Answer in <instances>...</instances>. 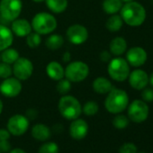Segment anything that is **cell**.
<instances>
[{
    "label": "cell",
    "mask_w": 153,
    "mask_h": 153,
    "mask_svg": "<svg viewBox=\"0 0 153 153\" xmlns=\"http://www.w3.org/2000/svg\"><path fill=\"white\" fill-rule=\"evenodd\" d=\"M66 36L70 43L74 45H81L88 41V31L84 25L76 24L68 28Z\"/></svg>",
    "instance_id": "8fae6325"
},
{
    "label": "cell",
    "mask_w": 153,
    "mask_h": 153,
    "mask_svg": "<svg viewBox=\"0 0 153 153\" xmlns=\"http://www.w3.org/2000/svg\"><path fill=\"white\" fill-rule=\"evenodd\" d=\"M14 42V33L7 25H0V52L9 48Z\"/></svg>",
    "instance_id": "ac0fdd59"
},
{
    "label": "cell",
    "mask_w": 153,
    "mask_h": 153,
    "mask_svg": "<svg viewBox=\"0 0 153 153\" xmlns=\"http://www.w3.org/2000/svg\"><path fill=\"white\" fill-rule=\"evenodd\" d=\"M31 133H32V136L35 140H40V141H45L49 140L51 135V129L46 124H43V123H37L33 125V127L32 128Z\"/></svg>",
    "instance_id": "ffe728a7"
},
{
    "label": "cell",
    "mask_w": 153,
    "mask_h": 153,
    "mask_svg": "<svg viewBox=\"0 0 153 153\" xmlns=\"http://www.w3.org/2000/svg\"><path fill=\"white\" fill-rule=\"evenodd\" d=\"M110 78L117 82H123L130 74L129 63L123 58H114L109 61L107 68Z\"/></svg>",
    "instance_id": "8992f818"
},
{
    "label": "cell",
    "mask_w": 153,
    "mask_h": 153,
    "mask_svg": "<svg viewBox=\"0 0 153 153\" xmlns=\"http://www.w3.org/2000/svg\"><path fill=\"white\" fill-rule=\"evenodd\" d=\"M111 54L114 56H120L126 51L127 49V42L124 38L123 37H115L113 39L109 45Z\"/></svg>",
    "instance_id": "44dd1931"
},
{
    "label": "cell",
    "mask_w": 153,
    "mask_h": 153,
    "mask_svg": "<svg viewBox=\"0 0 153 153\" xmlns=\"http://www.w3.org/2000/svg\"><path fill=\"white\" fill-rule=\"evenodd\" d=\"M33 30L40 35L51 34L57 28L58 23L54 16L47 12L36 14L32 20Z\"/></svg>",
    "instance_id": "277c9868"
},
{
    "label": "cell",
    "mask_w": 153,
    "mask_h": 153,
    "mask_svg": "<svg viewBox=\"0 0 153 153\" xmlns=\"http://www.w3.org/2000/svg\"><path fill=\"white\" fill-rule=\"evenodd\" d=\"M129 105V97L127 93L119 88H113L107 95L105 101V109L114 114L123 112Z\"/></svg>",
    "instance_id": "7a4b0ae2"
},
{
    "label": "cell",
    "mask_w": 153,
    "mask_h": 153,
    "mask_svg": "<svg viewBox=\"0 0 153 153\" xmlns=\"http://www.w3.org/2000/svg\"><path fill=\"white\" fill-rule=\"evenodd\" d=\"M100 59L104 62H109L112 59H111V52L107 51H103L100 53Z\"/></svg>",
    "instance_id": "d590c367"
},
{
    "label": "cell",
    "mask_w": 153,
    "mask_h": 153,
    "mask_svg": "<svg viewBox=\"0 0 153 153\" xmlns=\"http://www.w3.org/2000/svg\"><path fill=\"white\" fill-rule=\"evenodd\" d=\"M1 61L13 65L20 57V54L17 50L13 49V48H7L5 51H1Z\"/></svg>",
    "instance_id": "d4e9b609"
},
{
    "label": "cell",
    "mask_w": 153,
    "mask_h": 153,
    "mask_svg": "<svg viewBox=\"0 0 153 153\" xmlns=\"http://www.w3.org/2000/svg\"><path fill=\"white\" fill-rule=\"evenodd\" d=\"M11 30L14 35L18 37H26L30 33H32L33 28L31 23L28 20L17 18L12 22Z\"/></svg>",
    "instance_id": "2e32d148"
},
{
    "label": "cell",
    "mask_w": 153,
    "mask_h": 153,
    "mask_svg": "<svg viewBox=\"0 0 153 153\" xmlns=\"http://www.w3.org/2000/svg\"><path fill=\"white\" fill-rule=\"evenodd\" d=\"M92 87H93L94 91L97 94H100V95L108 94L114 88L111 81L109 79H107L106 78H104V76L97 78L93 81Z\"/></svg>",
    "instance_id": "d6986e66"
},
{
    "label": "cell",
    "mask_w": 153,
    "mask_h": 153,
    "mask_svg": "<svg viewBox=\"0 0 153 153\" xmlns=\"http://www.w3.org/2000/svg\"><path fill=\"white\" fill-rule=\"evenodd\" d=\"M9 153H26V151H25L24 149H22L20 148H16V149H10Z\"/></svg>",
    "instance_id": "f35d334b"
},
{
    "label": "cell",
    "mask_w": 153,
    "mask_h": 153,
    "mask_svg": "<svg viewBox=\"0 0 153 153\" xmlns=\"http://www.w3.org/2000/svg\"><path fill=\"white\" fill-rule=\"evenodd\" d=\"M0 62H1V56H0Z\"/></svg>",
    "instance_id": "f6af8a7d"
},
{
    "label": "cell",
    "mask_w": 153,
    "mask_h": 153,
    "mask_svg": "<svg viewBox=\"0 0 153 153\" xmlns=\"http://www.w3.org/2000/svg\"><path fill=\"white\" fill-rule=\"evenodd\" d=\"M62 59H63V61H64V62H68V61L70 60V59H71V55H70V53H69L68 51H66V52L63 54Z\"/></svg>",
    "instance_id": "74e56055"
},
{
    "label": "cell",
    "mask_w": 153,
    "mask_h": 153,
    "mask_svg": "<svg viewBox=\"0 0 153 153\" xmlns=\"http://www.w3.org/2000/svg\"><path fill=\"white\" fill-rule=\"evenodd\" d=\"M26 43H27L28 47H30L32 49H35L41 45L42 37L39 33H37L35 32H33V33L32 32L26 36Z\"/></svg>",
    "instance_id": "83f0119b"
},
{
    "label": "cell",
    "mask_w": 153,
    "mask_h": 153,
    "mask_svg": "<svg viewBox=\"0 0 153 153\" xmlns=\"http://www.w3.org/2000/svg\"><path fill=\"white\" fill-rule=\"evenodd\" d=\"M139 153H147V152H144V151H141V152H139Z\"/></svg>",
    "instance_id": "ee69618b"
},
{
    "label": "cell",
    "mask_w": 153,
    "mask_h": 153,
    "mask_svg": "<svg viewBox=\"0 0 153 153\" xmlns=\"http://www.w3.org/2000/svg\"><path fill=\"white\" fill-rule=\"evenodd\" d=\"M29 119L23 114H15L7 122V130L11 135L22 136L29 129Z\"/></svg>",
    "instance_id": "30bf717a"
},
{
    "label": "cell",
    "mask_w": 153,
    "mask_h": 153,
    "mask_svg": "<svg viewBox=\"0 0 153 153\" xmlns=\"http://www.w3.org/2000/svg\"><path fill=\"white\" fill-rule=\"evenodd\" d=\"M3 107H4V105H3V102H2V100L0 99V114H1V113H2V111H3Z\"/></svg>",
    "instance_id": "60d3db41"
},
{
    "label": "cell",
    "mask_w": 153,
    "mask_h": 153,
    "mask_svg": "<svg viewBox=\"0 0 153 153\" xmlns=\"http://www.w3.org/2000/svg\"><path fill=\"white\" fill-rule=\"evenodd\" d=\"M0 153H2V152H0Z\"/></svg>",
    "instance_id": "bcb514c9"
},
{
    "label": "cell",
    "mask_w": 153,
    "mask_h": 153,
    "mask_svg": "<svg viewBox=\"0 0 153 153\" xmlns=\"http://www.w3.org/2000/svg\"><path fill=\"white\" fill-rule=\"evenodd\" d=\"M99 110L98 104L95 101H88L82 107V112L87 116H93L97 114Z\"/></svg>",
    "instance_id": "f1b7e54d"
},
{
    "label": "cell",
    "mask_w": 153,
    "mask_h": 153,
    "mask_svg": "<svg viewBox=\"0 0 153 153\" xmlns=\"http://www.w3.org/2000/svg\"><path fill=\"white\" fill-rule=\"evenodd\" d=\"M149 106L142 100H134L128 106V118L133 123H140L147 120L149 116Z\"/></svg>",
    "instance_id": "ba28073f"
},
{
    "label": "cell",
    "mask_w": 153,
    "mask_h": 153,
    "mask_svg": "<svg viewBox=\"0 0 153 153\" xmlns=\"http://www.w3.org/2000/svg\"><path fill=\"white\" fill-rule=\"evenodd\" d=\"M120 12L123 21L130 26H140L146 19V11L144 7L134 1L128 2L123 6Z\"/></svg>",
    "instance_id": "6da1fadb"
},
{
    "label": "cell",
    "mask_w": 153,
    "mask_h": 153,
    "mask_svg": "<svg viewBox=\"0 0 153 153\" xmlns=\"http://www.w3.org/2000/svg\"><path fill=\"white\" fill-rule=\"evenodd\" d=\"M57 82H58L57 83V86H56L57 92L59 93L62 96L68 95V93L71 89V82L68 79H67L66 78H63V79H59Z\"/></svg>",
    "instance_id": "4316f807"
},
{
    "label": "cell",
    "mask_w": 153,
    "mask_h": 153,
    "mask_svg": "<svg viewBox=\"0 0 153 153\" xmlns=\"http://www.w3.org/2000/svg\"><path fill=\"white\" fill-rule=\"evenodd\" d=\"M89 75V67L80 60H75L68 64L65 68V78L71 83L84 81Z\"/></svg>",
    "instance_id": "5b68a950"
},
{
    "label": "cell",
    "mask_w": 153,
    "mask_h": 153,
    "mask_svg": "<svg viewBox=\"0 0 153 153\" xmlns=\"http://www.w3.org/2000/svg\"><path fill=\"white\" fill-rule=\"evenodd\" d=\"M23 10L21 0H1L0 2V15L9 22L17 19Z\"/></svg>",
    "instance_id": "52a82bcc"
},
{
    "label": "cell",
    "mask_w": 153,
    "mask_h": 153,
    "mask_svg": "<svg viewBox=\"0 0 153 153\" xmlns=\"http://www.w3.org/2000/svg\"><path fill=\"white\" fill-rule=\"evenodd\" d=\"M64 44V38L60 34H51L45 41L46 47L51 51H57Z\"/></svg>",
    "instance_id": "603a6c76"
},
{
    "label": "cell",
    "mask_w": 153,
    "mask_h": 153,
    "mask_svg": "<svg viewBox=\"0 0 153 153\" xmlns=\"http://www.w3.org/2000/svg\"><path fill=\"white\" fill-rule=\"evenodd\" d=\"M10 135L11 134L7 129H0V140H9Z\"/></svg>",
    "instance_id": "8d00e7d4"
},
{
    "label": "cell",
    "mask_w": 153,
    "mask_h": 153,
    "mask_svg": "<svg viewBox=\"0 0 153 153\" xmlns=\"http://www.w3.org/2000/svg\"><path fill=\"white\" fill-rule=\"evenodd\" d=\"M59 145L52 141H48L43 143L38 150V153H59Z\"/></svg>",
    "instance_id": "4dcf8cb0"
},
{
    "label": "cell",
    "mask_w": 153,
    "mask_h": 153,
    "mask_svg": "<svg viewBox=\"0 0 153 153\" xmlns=\"http://www.w3.org/2000/svg\"><path fill=\"white\" fill-rule=\"evenodd\" d=\"M113 125L118 130L125 129L129 125V118L123 114H117V115L113 120Z\"/></svg>",
    "instance_id": "f546056e"
},
{
    "label": "cell",
    "mask_w": 153,
    "mask_h": 153,
    "mask_svg": "<svg viewBox=\"0 0 153 153\" xmlns=\"http://www.w3.org/2000/svg\"><path fill=\"white\" fill-rule=\"evenodd\" d=\"M123 25V21L121 17V16H118L116 14L112 15L105 23V27L110 32H118Z\"/></svg>",
    "instance_id": "484cf974"
},
{
    "label": "cell",
    "mask_w": 153,
    "mask_h": 153,
    "mask_svg": "<svg viewBox=\"0 0 153 153\" xmlns=\"http://www.w3.org/2000/svg\"><path fill=\"white\" fill-rule=\"evenodd\" d=\"M119 153H137V147L131 142L123 143L119 149Z\"/></svg>",
    "instance_id": "d6a6232c"
},
{
    "label": "cell",
    "mask_w": 153,
    "mask_h": 153,
    "mask_svg": "<svg viewBox=\"0 0 153 153\" xmlns=\"http://www.w3.org/2000/svg\"><path fill=\"white\" fill-rule=\"evenodd\" d=\"M22 83L16 78L5 79L0 85V93L4 97L13 98L17 97L22 91Z\"/></svg>",
    "instance_id": "7c38bea8"
},
{
    "label": "cell",
    "mask_w": 153,
    "mask_h": 153,
    "mask_svg": "<svg viewBox=\"0 0 153 153\" xmlns=\"http://www.w3.org/2000/svg\"><path fill=\"white\" fill-rule=\"evenodd\" d=\"M141 97L144 102H152L153 101V89L152 88H143Z\"/></svg>",
    "instance_id": "836d02e7"
},
{
    "label": "cell",
    "mask_w": 153,
    "mask_h": 153,
    "mask_svg": "<svg viewBox=\"0 0 153 153\" xmlns=\"http://www.w3.org/2000/svg\"><path fill=\"white\" fill-rule=\"evenodd\" d=\"M13 75L20 81L29 79L33 73V62L25 57H19V59L13 64Z\"/></svg>",
    "instance_id": "9c48e42d"
},
{
    "label": "cell",
    "mask_w": 153,
    "mask_h": 153,
    "mask_svg": "<svg viewBox=\"0 0 153 153\" xmlns=\"http://www.w3.org/2000/svg\"><path fill=\"white\" fill-rule=\"evenodd\" d=\"M33 1L34 3H42V2L45 1V0H33Z\"/></svg>",
    "instance_id": "b9f144b4"
},
{
    "label": "cell",
    "mask_w": 153,
    "mask_h": 153,
    "mask_svg": "<svg viewBox=\"0 0 153 153\" xmlns=\"http://www.w3.org/2000/svg\"><path fill=\"white\" fill-rule=\"evenodd\" d=\"M13 75V68L10 64L5 63V62H0V78L5 79Z\"/></svg>",
    "instance_id": "1f68e13d"
},
{
    "label": "cell",
    "mask_w": 153,
    "mask_h": 153,
    "mask_svg": "<svg viewBox=\"0 0 153 153\" xmlns=\"http://www.w3.org/2000/svg\"><path fill=\"white\" fill-rule=\"evenodd\" d=\"M102 7L103 10L106 14L114 15L121 10L123 7V1L122 0H104Z\"/></svg>",
    "instance_id": "cb8c5ba5"
},
{
    "label": "cell",
    "mask_w": 153,
    "mask_h": 153,
    "mask_svg": "<svg viewBox=\"0 0 153 153\" xmlns=\"http://www.w3.org/2000/svg\"><path fill=\"white\" fill-rule=\"evenodd\" d=\"M123 2H125V3H128V2H131V1H134V0H122Z\"/></svg>",
    "instance_id": "7bdbcfd3"
},
{
    "label": "cell",
    "mask_w": 153,
    "mask_h": 153,
    "mask_svg": "<svg viewBox=\"0 0 153 153\" xmlns=\"http://www.w3.org/2000/svg\"><path fill=\"white\" fill-rule=\"evenodd\" d=\"M149 83H150V85L153 87V72L151 73V75H150V76H149Z\"/></svg>",
    "instance_id": "ab89813d"
},
{
    "label": "cell",
    "mask_w": 153,
    "mask_h": 153,
    "mask_svg": "<svg viewBox=\"0 0 153 153\" xmlns=\"http://www.w3.org/2000/svg\"><path fill=\"white\" fill-rule=\"evenodd\" d=\"M88 133V123L79 117L72 120L69 125V135L74 140H82Z\"/></svg>",
    "instance_id": "4fadbf2b"
},
{
    "label": "cell",
    "mask_w": 153,
    "mask_h": 153,
    "mask_svg": "<svg viewBox=\"0 0 153 153\" xmlns=\"http://www.w3.org/2000/svg\"><path fill=\"white\" fill-rule=\"evenodd\" d=\"M147 52L141 47H133L131 48L126 54V60L129 65L138 68L142 66L147 60Z\"/></svg>",
    "instance_id": "5bb4252c"
},
{
    "label": "cell",
    "mask_w": 153,
    "mask_h": 153,
    "mask_svg": "<svg viewBox=\"0 0 153 153\" xmlns=\"http://www.w3.org/2000/svg\"><path fill=\"white\" fill-rule=\"evenodd\" d=\"M11 144L8 140H0V152H9Z\"/></svg>",
    "instance_id": "e575fe53"
},
{
    "label": "cell",
    "mask_w": 153,
    "mask_h": 153,
    "mask_svg": "<svg viewBox=\"0 0 153 153\" xmlns=\"http://www.w3.org/2000/svg\"><path fill=\"white\" fill-rule=\"evenodd\" d=\"M46 6L54 14L63 13L68 7V0H45Z\"/></svg>",
    "instance_id": "7402d4cb"
},
{
    "label": "cell",
    "mask_w": 153,
    "mask_h": 153,
    "mask_svg": "<svg viewBox=\"0 0 153 153\" xmlns=\"http://www.w3.org/2000/svg\"><path fill=\"white\" fill-rule=\"evenodd\" d=\"M46 73L48 76L55 81L65 78V68L58 61H51L46 66Z\"/></svg>",
    "instance_id": "e0dca14e"
},
{
    "label": "cell",
    "mask_w": 153,
    "mask_h": 153,
    "mask_svg": "<svg viewBox=\"0 0 153 153\" xmlns=\"http://www.w3.org/2000/svg\"><path fill=\"white\" fill-rule=\"evenodd\" d=\"M58 108L63 118L67 120H75L82 114V105L75 97L64 95L60 97Z\"/></svg>",
    "instance_id": "3957f363"
},
{
    "label": "cell",
    "mask_w": 153,
    "mask_h": 153,
    "mask_svg": "<svg viewBox=\"0 0 153 153\" xmlns=\"http://www.w3.org/2000/svg\"><path fill=\"white\" fill-rule=\"evenodd\" d=\"M129 83L131 87L137 90H141L149 84V76L142 69H135L129 74Z\"/></svg>",
    "instance_id": "9a60e30c"
}]
</instances>
